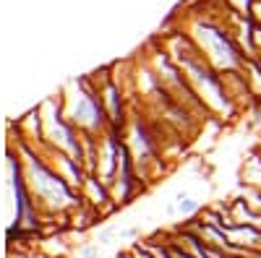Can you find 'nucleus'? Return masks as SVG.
<instances>
[{"mask_svg":"<svg viewBox=\"0 0 261 258\" xmlns=\"http://www.w3.org/2000/svg\"><path fill=\"white\" fill-rule=\"evenodd\" d=\"M191 39L196 42V47L201 50V55L209 60V66H214L220 73H232L243 71V52L238 47V42L232 32L227 29V21H209L201 18L191 26Z\"/></svg>","mask_w":261,"mask_h":258,"instance_id":"nucleus-1","label":"nucleus"},{"mask_svg":"<svg viewBox=\"0 0 261 258\" xmlns=\"http://www.w3.org/2000/svg\"><path fill=\"white\" fill-rule=\"evenodd\" d=\"M34 190H37V196H42L45 201L50 204H65L68 201V193H65L60 178H55L53 172H47L45 167H34V180H32Z\"/></svg>","mask_w":261,"mask_h":258,"instance_id":"nucleus-2","label":"nucleus"},{"mask_svg":"<svg viewBox=\"0 0 261 258\" xmlns=\"http://www.w3.org/2000/svg\"><path fill=\"white\" fill-rule=\"evenodd\" d=\"M73 120L81 123V125H89V128H97V125L102 123V118H99V107H97L94 97H89V94H79L76 110H73Z\"/></svg>","mask_w":261,"mask_h":258,"instance_id":"nucleus-3","label":"nucleus"},{"mask_svg":"<svg viewBox=\"0 0 261 258\" xmlns=\"http://www.w3.org/2000/svg\"><path fill=\"white\" fill-rule=\"evenodd\" d=\"M201 209V204L196 201V198H191L188 193H178V198H175V204H170V214H183V217H191V214H196Z\"/></svg>","mask_w":261,"mask_h":258,"instance_id":"nucleus-4","label":"nucleus"},{"mask_svg":"<svg viewBox=\"0 0 261 258\" xmlns=\"http://www.w3.org/2000/svg\"><path fill=\"white\" fill-rule=\"evenodd\" d=\"M222 6L238 16H248L251 13V6H253V0H222Z\"/></svg>","mask_w":261,"mask_h":258,"instance_id":"nucleus-5","label":"nucleus"},{"mask_svg":"<svg viewBox=\"0 0 261 258\" xmlns=\"http://www.w3.org/2000/svg\"><path fill=\"white\" fill-rule=\"evenodd\" d=\"M248 18L253 21L256 26H261V0H253V6H251V13H248Z\"/></svg>","mask_w":261,"mask_h":258,"instance_id":"nucleus-6","label":"nucleus"},{"mask_svg":"<svg viewBox=\"0 0 261 258\" xmlns=\"http://www.w3.org/2000/svg\"><path fill=\"white\" fill-rule=\"evenodd\" d=\"M253 58L261 60V26L253 29Z\"/></svg>","mask_w":261,"mask_h":258,"instance_id":"nucleus-7","label":"nucleus"}]
</instances>
